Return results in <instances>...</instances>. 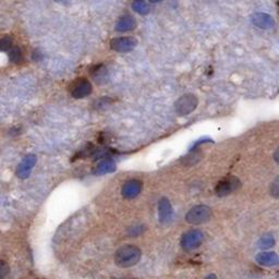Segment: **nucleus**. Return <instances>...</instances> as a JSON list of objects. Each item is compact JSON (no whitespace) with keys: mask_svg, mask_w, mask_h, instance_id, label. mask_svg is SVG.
<instances>
[{"mask_svg":"<svg viewBox=\"0 0 279 279\" xmlns=\"http://www.w3.org/2000/svg\"><path fill=\"white\" fill-rule=\"evenodd\" d=\"M128 232H129L130 235H133V237H134V235H137V234H140V233H142V232H143V227H142V226L133 227V228L129 229Z\"/></svg>","mask_w":279,"mask_h":279,"instance_id":"obj_22","label":"nucleus"},{"mask_svg":"<svg viewBox=\"0 0 279 279\" xmlns=\"http://www.w3.org/2000/svg\"><path fill=\"white\" fill-rule=\"evenodd\" d=\"M241 187V182L237 177H228L221 180L215 188V193L217 196L224 197L230 195Z\"/></svg>","mask_w":279,"mask_h":279,"instance_id":"obj_3","label":"nucleus"},{"mask_svg":"<svg viewBox=\"0 0 279 279\" xmlns=\"http://www.w3.org/2000/svg\"><path fill=\"white\" fill-rule=\"evenodd\" d=\"M142 191V182L137 179L128 180L121 189V194L125 198H134Z\"/></svg>","mask_w":279,"mask_h":279,"instance_id":"obj_8","label":"nucleus"},{"mask_svg":"<svg viewBox=\"0 0 279 279\" xmlns=\"http://www.w3.org/2000/svg\"><path fill=\"white\" fill-rule=\"evenodd\" d=\"M56 2H57V3H60V4L66 5V4H69V3H70V0H56Z\"/></svg>","mask_w":279,"mask_h":279,"instance_id":"obj_25","label":"nucleus"},{"mask_svg":"<svg viewBox=\"0 0 279 279\" xmlns=\"http://www.w3.org/2000/svg\"><path fill=\"white\" fill-rule=\"evenodd\" d=\"M11 39L9 37H6V38H3L0 39V51H5V50H8L9 48L11 47Z\"/></svg>","mask_w":279,"mask_h":279,"instance_id":"obj_21","label":"nucleus"},{"mask_svg":"<svg viewBox=\"0 0 279 279\" xmlns=\"http://www.w3.org/2000/svg\"><path fill=\"white\" fill-rule=\"evenodd\" d=\"M141 250L133 244H126V246L118 249L115 254V263L121 268L132 267L138 263L141 258Z\"/></svg>","mask_w":279,"mask_h":279,"instance_id":"obj_1","label":"nucleus"},{"mask_svg":"<svg viewBox=\"0 0 279 279\" xmlns=\"http://www.w3.org/2000/svg\"><path fill=\"white\" fill-rule=\"evenodd\" d=\"M135 20L132 16L125 15L120 17L116 25V30L119 32H129L135 28Z\"/></svg>","mask_w":279,"mask_h":279,"instance_id":"obj_14","label":"nucleus"},{"mask_svg":"<svg viewBox=\"0 0 279 279\" xmlns=\"http://www.w3.org/2000/svg\"><path fill=\"white\" fill-rule=\"evenodd\" d=\"M274 246H275V238L272 234H264L257 242V247L260 249H270Z\"/></svg>","mask_w":279,"mask_h":279,"instance_id":"obj_16","label":"nucleus"},{"mask_svg":"<svg viewBox=\"0 0 279 279\" xmlns=\"http://www.w3.org/2000/svg\"><path fill=\"white\" fill-rule=\"evenodd\" d=\"M116 170V164L110 158H104L101 162L96 164L93 169V173L96 176H103V174H107L113 172Z\"/></svg>","mask_w":279,"mask_h":279,"instance_id":"obj_13","label":"nucleus"},{"mask_svg":"<svg viewBox=\"0 0 279 279\" xmlns=\"http://www.w3.org/2000/svg\"><path fill=\"white\" fill-rule=\"evenodd\" d=\"M270 195L275 198H279V177H277L270 185Z\"/></svg>","mask_w":279,"mask_h":279,"instance_id":"obj_20","label":"nucleus"},{"mask_svg":"<svg viewBox=\"0 0 279 279\" xmlns=\"http://www.w3.org/2000/svg\"><path fill=\"white\" fill-rule=\"evenodd\" d=\"M70 91L74 98H84L92 93V84L86 78H78L72 84Z\"/></svg>","mask_w":279,"mask_h":279,"instance_id":"obj_7","label":"nucleus"},{"mask_svg":"<svg viewBox=\"0 0 279 279\" xmlns=\"http://www.w3.org/2000/svg\"><path fill=\"white\" fill-rule=\"evenodd\" d=\"M274 160H275V162H276L277 164H279V147L277 148V150H276L275 153H274Z\"/></svg>","mask_w":279,"mask_h":279,"instance_id":"obj_23","label":"nucleus"},{"mask_svg":"<svg viewBox=\"0 0 279 279\" xmlns=\"http://www.w3.org/2000/svg\"><path fill=\"white\" fill-rule=\"evenodd\" d=\"M212 217V209L207 205L200 204L192 207L186 215V221L192 225L206 223Z\"/></svg>","mask_w":279,"mask_h":279,"instance_id":"obj_2","label":"nucleus"},{"mask_svg":"<svg viewBox=\"0 0 279 279\" xmlns=\"http://www.w3.org/2000/svg\"><path fill=\"white\" fill-rule=\"evenodd\" d=\"M9 58H10L12 63H20L21 59H22L21 50L17 47H14L13 49L9 51Z\"/></svg>","mask_w":279,"mask_h":279,"instance_id":"obj_18","label":"nucleus"},{"mask_svg":"<svg viewBox=\"0 0 279 279\" xmlns=\"http://www.w3.org/2000/svg\"><path fill=\"white\" fill-rule=\"evenodd\" d=\"M91 74L92 76L94 77V80L97 82L98 84L99 83H104L107 81V77H108V71L106 67H105L104 65H98L96 66L92 69L91 71Z\"/></svg>","mask_w":279,"mask_h":279,"instance_id":"obj_15","label":"nucleus"},{"mask_svg":"<svg viewBox=\"0 0 279 279\" xmlns=\"http://www.w3.org/2000/svg\"><path fill=\"white\" fill-rule=\"evenodd\" d=\"M197 98L193 94H186L181 96V97L174 104V108L178 115L187 116L189 113L193 111L197 106Z\"/></svg>","mask_w":279,"mask_h":279,"instance_id":"obj_4","label":"nucleus"},{"mask_svg":"<svg viewBox=\"0 0 279 279\" xmlns=\"http://www.w3.org/2000/svg\"><path fill=\"white\" fill-rule=\"evenodd\" d=\"M204 240V234L201 230H189L186 233H183L181 237V247L187 250H195L197 249L201 244H202Z\"/></svg>","mask_w":279,"mask_h":279,"instance_id":"obj_5","label":"nucleus"},{"mask_svg":"<svg viewBox=\"0 0 279 279\" xmlns=\"http://www.w3.org/2000/svg\"><path fill=\"white\" fill-rule=\"evenodd\" d=\"M150 2L151 3H160V2H162V0H150Z\"/></svg>","mask_w":279,"mask_h":279,"instance_id":"obj_26","label":"nucleus"},{"mask_svg":"<svg viewBox=\"0 0 279 279\" xmlns=\"http://www.w3.org/2000/svg\"><path fill=\"white\" fill-rule=\"evenodd\" d=\"M251 21L252 23L254 24L255 26L260 29H272L275 26V21L272 16L267 13H263V12H257L254 13L251 16Z\"/></svg>","mask_w":279,"mask_h":279,"instance_id":"obj_10","label":"nucleus"},{"mask_svg":"<svg viewBox=\"0 0 279 279\" xmlns=\"http://www.w3.org/2000/svg\"><path fill=\"white\" fill-rule=\"evenodd\" d=\"M10 273V266L6 261L0 260V279H6Z\"/></svg>","mask_w":279,"mask_h":279,"instance_id":"obj_19","label":"nucleus"},{"mask_svg":"<svg viewBox=\"0 0 279 279\" xmlns=\"http://www.w3.org/2000/svg\"><path fill=\"white\" fill-rule=\"evenodd\" d=\"M36 162H37V158L35 155H33V154L26 155L24 158L21 161V163L17 165L16 176L22 180L28 178L30 176L33 167L35 165H36Z\"/></svg>","mask_w":279,"mask_h":279,"instance_id":"obj_6","label":"nucleus"},{"mask_svg":"<svg viewBox=\"0 0 279 279\" xmlns=\"http://www.w3.org/2000/svg\"><path fill=\"white\" fill-rule=\"evenodd\" d=\"M256 262L265 267H274L279 264V256L275 252H262L256 255Z\"/></svg>","mask_w":279,"mask_h":279,"instance_id":"obj_12","label":"nucleus"},{"mask_svg":"<svg viewBox=\"0 0 279 279\" xmlns=\"http://www.w3.org/2000/svg\"><path fill=\"white\" fill-rule=\"evenodd\" d=\"M132 8L135 12L142 15H145L150 12V7H148V5L144 2V0H134L132 4Z\"/></svg>","mask_w":279,"mask_h":279,"instance_id":"obj_17","label":"nucleus"},{"mask_svg":"<svg viewBox=\"0 0 279 279\" xmlns=\"http://www.w3.org/2000/svg\"><path fill=\"white\" fill-rule=\"evenodd\" d=\"M204 279H218L217 278V276L216 275H214V274H211V275H208V276H206Z\"/></svg>","mask_w":279,"mask_h":279,"instance_id":"obj_24","label":"nucleus"},{"mask_svg":"<svg viewBox=\"0 0 279 279\" xmlns=\"http://www.w3.org/2000/svg\"><path fill=\"white\" fill-rule=\"evenodd\" d=\"M136 46V41L132 37H118L110 42V47L118 52H129Z\"/></svg>","mask_w":279,"mask_h":279,"instance_id":"obj_9","label":"nucleus"},{"mask_svg":"<svg viewBox=\"0 0 279 279\" xmlns=\"http://www.w3.org/2000/svg\"><path fill=\"white\" fill-rule=\"evenodd\" d=\"M158 217L162 224L170 222L172 217V206L167 197H162L158 202Z\"/></svg>","mask_w":279,"mask_h":279,"instance_id":"obj_11","label":"nucleus"}]
</instances>
